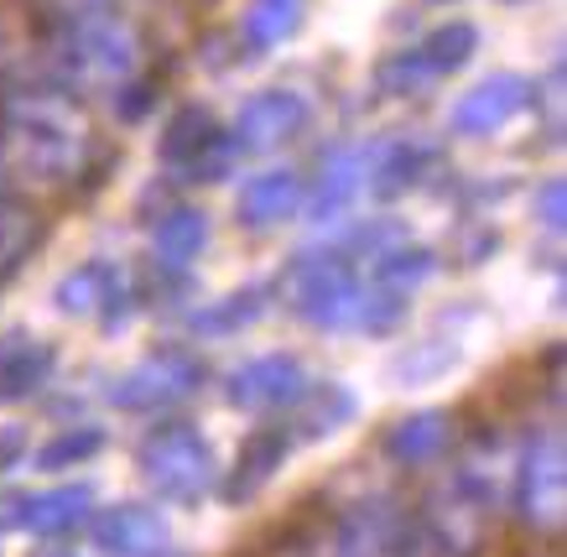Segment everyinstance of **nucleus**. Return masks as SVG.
<instances>
[{
    "label": "nucleus",
    "mask_w": 567,
    "mask_h": 557,
    "mask_svg": "<svg viewBox=\"0 0 567 557\" xmlns=\"http://www.w3.org/2000/svg\"><path fill=\"white\" fill-rule=\"evenodd\" d=\"M89 157H94V125L73 94L42 79L0 89V173L37 188H63L84 173Z\"/></svg>",
    "instance_id": "obj_1"
},
{
    "label": "nucleus",
    "mask_w": 567,
    "mask_h": 557,
    "mask_svg": "<svg viewBox=\"0 0 567 557\" xmlns=\"http://www.w3.org/2000/svg\"><path fill=\"white\" fill-rule=\"evenodd\" d=\"M42 84L63 89V94H100V89H121L141 73V37L136 27L110 11H79V17H52L48 42H42Z\"/></svg>",
    "instance_id": "obj_2"
},
{
    "label": "nucleus",
    "mask_w": 567,
    "mask_h": 557,
    "mask_svg": "<svg viewBox=\"0 0 567 557\" xmlns=\"http://www.w3.org/2000/svg\"><path fill=\"white\" fill-rule=\"evenodd\" d=\"M287 302L312 329H354L364 302V281L349 250H312L287 271Z\"/></svg>",
    "instance_id": "obj_3"
},
{
    "label": "nucleus",
    "mask_w": 567,
    "mask_h": 557,
    "mask_svg": "<svg viewBox=\"0 0 567 557\" xmlns=\"http://www.w3.org/2000/svg\"><path fill=\"white\" fill-rule=\"evenodd\" d=\"M489 516H495V495L474 470H458L447 485H437L422 505V537H427V557H480L484 537H489Z\"/></svg>",
    "instance_id": "obj_4"
},
{
    "label": "nucleus",
    "mask_w": 567,
    "mask_h": 557,
    "mask_svg": "<svg viewBox=\"0 0 567 557\" xmlns=\"http://www.w3.org/2000/svg\"><path fill=\"white\" fill-rule=\"evenodd\" d=\"M141 479L162 495L167 505H198L214 489V448L204 443L198 427L188 422H162L146 433L136 453Z\"/></svg>",
    "instance_id": "obj_5"
},
{
    "label": "nucleus",
    "mask_w": 567,
    "mask_h": 557,
    "mask_svg": "<svg viewBox=\"0 0 567 557\" xmlns=\"http://www.w3.org/2000/svg\"><path fill=\"white\" fill-rule=\"evenodd\" d=\"M516 510L536 537H557L567 510V458H563V433L547 427L536 433L520 453L516 470Z\"/></svg>",
    "instance_id": "obj_6"
},
{
    "label": "nucleus",
    "mask_w": 567,
    "mask_h": 557,
    "mask_svg": "<svg viewBox=\"0 0 567 557\" xmlns=\"http://www.w3.org/2000/svg\"><path fill=\"white\" fill-rule=\"evenodd\" d=\"M333 557H427V537L412 510L395 501H364L344 510L333 532Z\"/></svg>",
    "instance_id": "obj_7"
},
{
    "label": "nucleus",
    "mask_w": 567,
    "mask_h": 557,
    "mask_svg": "<svg viewBox=\"0 0 567 557\" xmlns=\"http://www.w3.org/2000/svg\"><path fill=\"white\" fill-rule=\"evenodd\" d=\"M204 385V365L193 360L188 349H156L146 360L125 370L110 401L121 406V412H167L177 401H188L193 391Z\"/></svg>",
    "instance_id": "obj_8"
},
{
    "label": "nucleus",
    "mask_w": 567,
    "mask_h": 557,
    "mask_svg": "<svg viewBox=\"0 0 567 557\" xmlns=\"http://www.w3.org/2000/svg\"><path fill=\"white\" fill-rule=\"evenodd\" d=\"M312 105L308 94H297V89H266L256 100H245L235 125L224 131L235 152H271L281 141H292L302 125H308Z\"/></svg>",
    "instance_id": "obj_9"
},
{
    "label": "nucleus",
    "mask_w": 567,
    "mask_h": 557,
    "mask_svg": "<svg viewBox=\"0 0 567 557\" xmlns=\"http://www.w3.org/2000/svg\"><path fill=\"white\" fill-rule=\"evenodd\" d=\"M131 302H136V287L115 261H89L58 281V308L79 318H100L104 329H121L131 318Z\"/></svg>",
    "instance_id": "obj_10"
},
{
    "label": "nucleus",
    "mask_w": 567,
    "mask_h": 557,
    "mask_svg": "<svg viewBox=\"0 0 567 557\" xmlns=\"http://www.w3.org/2000/svg\"><path fill=\"white\" fill-rule=\"evenodd\" d=\"M308 370L297 354H260L250 365H240L229 375V406L240 412H281V406H297L308 396Z\"/></svg>",
    "instance_id": "obj_11"
},
{
    "label": "nucleus",
    "mask_w": 567,
    "mask_h": 557,
    "mask_svg": "<svg viewBox=\"0 0 567 557\" xmlns=\"http://www.w3.org/2000/svg\"><path fill=\"white\" fill-rule=\"evenodd\" d=\"M89 541L104 557H167L173 537L152 505H110L89 510Z\"/></svg>",
    "instance_id": "obj_12"
},
{
    "label": "nucleus",
    "mask_w": 567,
    "mask_h": 557,
    "mask_svg": "<svg viewBox=\"0 0 567 557\" xmlns=\"http://www.w3.org/2000/svg\"><path fill=\"white\" fill-rule=\"evenodd\" d=\"M532 100H536L532 79H520V73H495V79L474 84L464 100L453 105L447 125H453L458 136H495V131H505Z\"/></svg>",
    "instance_id": "obj_13"
},
{
    "label": "nucleus",
    "mask_w": 567,
    "mask_h": 557,
    "mask_svg": "<svg viewBox=\"0 0 567 557\" xmlns=\"http://www.w3.org/2000/svg\"><path fill=\"white\" fill-rule=\"evenodd\" d=\"M302 198H308V177L292 173V167H271V173H256L240 188L235 214H240L245 229H276L302 214Z\"/></svg>",
    "instance_id": "obj_14"
},
{
    "label": "nucleus",
    "mask_w": 567,
    "mask_h": 557,
    "mask_svg": "<svg viewBox=\"0 0 567 557\" xmlns=\"http://www.w3.org/2000/svg\"><path fill=\"white\" fill-rule=\"evenodd\" d=\"M89 505H94V495L84 485H52L37 495H17L6 510V526H21L37 537H69L79 522H89Z\"/></svg>",
    "instance_id": "obj_15"
},
{
    "label": "nucleus",
    "mask_w": 567,
    "mask_h": 557,
    "mask_svg": "<svg viewBox=\"0 0 567 557\" xmlns=\"http://www.w3.org/2000/svg\"><path fill=\"white\" fill-rule=\"evenodd\" d=\"M58 370V349L37 333H6L0 339V401L17 406V401H32L42 385L52 381Z\"/></svg>",
    "instance_id": "obj_16"
},
{
    "label": "nucleus",
    "mask_w": 567,
    "mask_h": 557,
    "mask_svg": "<svg viewBox=\"0 0 567 557\" xmlns=\"http://www.w3.org/2000/svg\"><path fill=\"white\" fill-rule=\"evenodd\" d=\"M432 162H437V152H432L427 141H416V136L380 141L375 152H364V183H370V193H380V198H395V193L416 188Z\"/></svg>",
    "instance_id": "obj_17"
},
{
    "label": "nucleus",
    "mask_w": 567,
    "mask_h": 557,
    "mask_svg": "<svg viewBox=\"0 0 567 557\" xmlns=\"http://www.w3.org/2000/svg\"><path fill=\"white\" fill-rule=\"evenodd\" d=\"M453 443V417L447 412H416V417H401L385 433V458L401 464V470H422V464H437Z\"/></svg>",
    "instance_id": "obj_18"
},
{
    "label": "nucleus",
    "mask_w": 567,
    "mask_h": 557,
    "mask_svg": "<svg viewBox=\"0 0 567 557\" xmlns=\"http://www.w3.org/2000/svg\"><path fill=\"white\" fill-rule=\"evenodd\" d=\"M287 453H292V433H287V427H266V433H256L240 448V464H235L229 485H224V501L240 505V501H250V495H260V489L271 485V474L287 464Z\"/></svg>",
    "instance_id": "obj_19"
},
{
    "label": "nucleus",
    "mask_w": 567,
    "mask_h": 557,
    "mask_svg": "<svg viewBox=\"0 0 567 557\" xmlns=\"http://www.w3.org/2000/svg\"><path fill=\"white\" fill-rule=\"evenodd\" d=\"M364 188V152H333V157L323 162V173H318V183L308 188V198H302V209L312 214V219H339V214L360 198Z\"/></svg>",
    "instance_id": "obj_20"
},
{
    "label": "nucleus",
    "mask_w": 567,
    "mask_h": 557,
    "mask_svg": "<svg viewBox=\"0 0 567 557\" xmlns=\"http://www.w3.org/2000/svg\"><path fill=\"white\" fill-rule=\"evenodd\" d=\"M208 245V214L198 209H173L162 214L152 229V261L162 271H188Z\"/></svg>",
    "instance_id": "obj_21"
},
{
    "label": "nucleus",
    "mask_w": 567,
    "mask_h": 557,
    "mask_svg": "<svg viewBox=\"0 0 567 557\" xmlns=\"http://www.w3.org/2000/svg\"><path fill=\"white\" fill-rule=\"evenodd\" d=\"M37 240H42V219H37V209H27V204H17V198L0 193V281L17 277L21 261L37 250Z\"/></svg>",
    "instance_id": "obj_22"
},
{
    "label": "nucleus",
    "mask_w": 567,
    "mask_h": 557,
    "mask_svg": "<svg viewBox=\"0 0 567 557\" xmlns=\"http://www.w3.org/2000/svg\"><path fill=\"white\" fill-rule=\"evenodd\" d=\"M302 17H308V0H250L240 37L250 48H281L287 37H297Z\"/></svg>",
    "instance_id": "obj_23"
},
{
    "label": "nucleus",
    "mask_w": 567,
    "mask_h": 557,
    "mask_svg": "<svg viewBox=\"0 0 567 557\" xmlns=\"http://www.w3.org/2000/svg\"><path fill=\"white\" fill-rule=\"evenodd\" d=\"M432 271H437V256H432V250L395 240L391 250H380V256H375V277H370V281H380V287H391V292L412 297L416 287L432 277Z\"/></svg>",
    "instance_id": "obj_24"
},
{
    "label": "nucleus",
    "mask_w": 567,
    "mask_h": 557,
    "mask_svg": "<svg viewBox=\"0 0 567 557\" xmlns=\"http://www.w3.org/2000/svg\"><path fill=\"white\" fill-rule=\"evenodd\" d=\"M349 417H354V396H349L344 385H308V396L297 401V427H302V437L339 433Z\"/></svg>",
    "instance_id": "obj_25"
},
{
    "label": "nucleus",
    "mask_w": 567,
    "mask_h": 557,
    "mask_svg": "<svg viewBox=\"0 0 567 557\" xmlns=\"http://www.w3.org/2000/svg\"><path fill=\"white\" fill-rule=\"evenodd\" d=\"M416 48H422V58L432 63V73L443 79V73L464 69L468 58H474V48H480V27H474V21H443V27L427 32Z\"/></svg>",
    "instance_id": "obj_26"
},
{
    "label": "nucleus",
    "mask_w": 567,
    "mask_h": 557,
    "mask_svg": "<svg viewBox=\"0 0 567 557\" xmlns=\"http://www.w3.org/2000/svg\"><path fill=\"white\" fill-rule=\"evenodd\" d=\"M375 84H380V94H391V100H412V94H427V89L437 84V73H432V63L422 58V48H406V53H391L380 63Z\"/></svg>",
    "instance_id": "obj_27"
},
{
    "label": "nucleus",
    "mask_w": 567,
    "mask_h": 557,
    "mask_svg": "<svg viewBox=\"0 0 567 557\" xmlns=\"http://www.w3.org/2000/svg\"><path fill=\"white\" fill-rule=\"evenodd\" d=\"M260 313H266V292L250 287V292H235V297H224V302H208L204 313H193V333H240Z\"/></svg>",
    "instance_id": "obj_28"
},
{
    "label": "nucleus",
    "mask_w": 567,
    "mask_h": 557,
    "mask_svg": "<svg viewBox=\"0 0 567 557\" xmlns=\"http://www.w3.org/2000/svg\"><path fill=\"white\" fill-rule=\"evenodd\" d=\"M104 448L100 427H63V433L37 448V470H79Z\"/></svg>",
    "instance_id": "obj_29"
},
{
    "label": "nucleus",
    "mask_w": 567,
    "mask_h": 557,
    "mask_svg": "<svg viewBox=\"0 0 567 557\" xmlns=\"http://www.w3.org/2000/svg\"><path fill=\"white\" fill-rule=\"evenodd\" d=\"M536 219H542V229H547V235H563V219H567L563 177H547V183H542V193H536Z\"/></svg>",
    "instance_id": "obj_30"
},
{
    "label": "nucleus",
    "mask_w": 567,
    "mask_h": 557,
    "mask_svg": "<svg viewBox=\"0 0 567 557\" xmlns=\"http://www.w3.org/2000/svg\"><path fill=\"white\" fill-rule=\"evenodd\" d=\"M48 17H79V11H94V6H110V0H37Z\"/></svg>",
    "instance_id": "obj_31"
},
{
    "label": "nucleus",
    "mask_w": 567,
    "mask_h": 557,
    "mask_svg": "<svg viewBox=\"0 0 567 557\" xmlns=\"http://www.w3.org/2000/svg\"><path fill=\"white\" fill-rule=\"evenodd\" d=\"M551 105V136H557V115H563V63H551V79H547V94H542Z\"/></svg>",
    "instance_id": "obj_32"
},
{
    "label": "nucleus",
    "mask_w": 567,
    "mask_h": 557,
    "mask_svg": "<svg viewBox=\"0 0 567 557\" xmlns=\"http://www.w3.org/2000/svg\"><path fill=\"white\" fill-rule=\"evenodd\" d=\"M42 557H73V553H42Z\"/></svg>",
    "instance_id": "obj_33"
},
{
    "label": "nucleus",
    "mask_w": 567,
    "mask_h": 557,
    "mask_svg": "<svg viewBox=\"0 0 567 557\" xmlns=\"http://www.w3.org/2000/svg\"><path fill=\"white\" fill-rule=\"evenodd\" d=\"M505 6H526V0H505Z\"/></svg>",
    "instance_id": "obj_34"
}]
</instances>
